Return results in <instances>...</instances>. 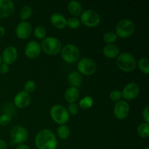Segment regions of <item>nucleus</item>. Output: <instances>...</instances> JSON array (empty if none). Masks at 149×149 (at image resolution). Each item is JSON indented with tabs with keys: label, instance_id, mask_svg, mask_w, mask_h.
I'll return each mask as SVG.
<instances>
[{
	"label": "nucleus",
	"instance_id": "72a5a7b5",
	"mask_svg": "<svg viewBox=\"0 0 149 149\" xmlns=\"http://www.w3.org/2000/svg\"><path fill=\"white\" fill-rule=\"evenodd\" d=\"M68 112L71 115H77L79 113V106L76 103H69L68 107Z\"/></svg>",
	"mask_w": 149,
	"mask_h": 149
},
{
	"label": "nucleus",
	"instance_id": "58836bf2",
	"mask_svg": "<svg viewBox=\"0 0 149 149\" xmlns=\"http://www.w3.org/2000/svg\"><path fill=\"white\" fill-rule=\"evenodd\" d=\"M4 34H5V29L3 26H0V39H1Z\"/></svg>",
	"mask_w": 149,
	"mask_h": 149
},
{
	"label": "nucleus",
	"instance_id": "c9c22d12",
	"mask_svg": "<svg viewBox=\"0 0 149 149\" xmlns=\"http://www.w3.org/2000/svg\"><path fill=\"white\" fill-rule=\"evenodd\" d=\"M9 71V65L4 63H1L0 65V73L1 74H6Z\"/></svg>",
	"mask_w": 149,
	"mask_h": 149
},
{
	"label": "nucleus",
	"instance_id": "9b49d317",
	"mask_svg": "<svg viewBox=\"0 0 149 149\" xmlns=\"http://www.w3.org/2000/svg\"><path fill=\"white\" fill-rule=\"evenodd\" d=\"M130 105L127 101L125 100H121L116 102L113 106V113L116 118L118 119H125L127 117L130 113Z\"/></svg>",
	"mask_w": 149,
	"mask_h": 149
},
{
	"label": "nucleus",
	"instance_id": "5701e85b",
	"mask_svg": "<svg viewBox=\"0 0 149 149\" xmlns=\"http://www.w3.org/2000/svg\"><path fill=\"white\" fill-rule=\"evenodd\" d=\"M70 129L68 125H61L57 129V134L58 137L62 140H65L70 136Z\"/></svg>",
	"mask_w": 149,
	"mask_h": 149
},
{
	"label": "nucleus",
	"instance_id": "6e6552de",
	"mask_svg": "<svg viewBox=\"0 0 149 149\" xmlns=\"http://www.w3.org/2000/svg\"><path fill=\"white\" fill-rule=\"evenodd\" d=\"M77 70L79 74L84 76H91L97 71V63L90 58H83L78 61Z\"/></svg>",
	"mask_w": 149,
	"mask_h": 149
},
{
	"label": "nucleus",
	"instance_id": "7ed1b4c3",
	"mask_svg": "<svg viewBox=\"0 0 149 149\" xmlns=\"http://www.w3.org/2000/svg\"><path fill=\"white\" fill-rule=\"evenodd\" d=\"M41 45L42 50L49 55H55L61 52L62 43L55 36H47L42 39Z\"/></svg>",
	"mask_w": 149,
	"mask_h": 149
},
{
	"label": "nucleus",
	"instance_id": "39448f33",
	"mask_svg": "<svg viewBox=\"0 0 149 149\" xmlns=\"http://www.w3.org/2000/svg\"><path fill=\"white\" fill-rule=\"evenodd\" d=\"M49 114L52 120L59 125H66L70 119L68 110L61 105H54L51 107Z\"/></svg>",
	"mask_w": 149,
	"mask_h": 149
},
{
	"label": "nucleus",
	"instance_id": "dca6fc26",
	"mask_svg": "<svg viewBox=\"0 0 149 149\" xmlns=\"http://www.w3.org/2000/svg\"><path fill=\"white\" fill-rule=\"evenodd\" d=\"M15 4L11 0H0V18H7L15 12Z\"/></svg>",
	"mask_w": 149,
	"mask_h": 149
},
{
	"label": "nucleus",
	"instance_id": "393cba45",
	"mask_svg": "<svg viewBox=\"0 0 149 149\" xmlns=\"http://www.w3.org/2000/svg\"><path fill=\"white\" fill-rule=\"evenodd\" d=\"M93 104H94V101L91 96H84V97L81 99L79 102V106L81 109H88L93 107Z\"/></svg>",
	"mask_w": 149,
	"mask_h": 149
},
{
	"label": "nucleus",
	"instance_id": "aec40b11",
	"mask_svg": "<svg viewBox=\"0 0 149 149\" xmlns=\"http://www.w3.org/2000/svg\"><path fill=\"white\" fill-rule=\"evenodd\" d=\"M80 95L79 90L74 87H70L66 89L64 93L65 100L68 103H74L77 101Z\"/></svg>",
	"mask_w": 149,
	"mask_h": 149
},
{
	"label": "nucleus",
	"instance_id": "4c0bfd02",
	"mask_svg": "<svg viewBox=\"0 0 149 149\" xmlns=\"http://www.w3.org/2000/svg\"><path fill=\"white\" fill-rule=\"evenodd\" d=\"M16 149H30V148H29L27 145L23 143V144H19V145H17V147H16Z\"/></svg>",
	"mask_w": 149,
	"mask_h": 149
},
{
	"label": "nucleus",
	"instance_id": "423d86ee",
	"mask_svg": "<svg viewBox=\"0 0 149 149\" xmlns=\"http://www.w3.org/2000/svg\"><path fill=\"white\" fill-rule=\"evenodd\" d=\"M135 30V26L133 21L130 19H122L116 24L115 33L117 37L128 38L133 34Z\"/></svg>",
	"mask_w": 149,
	"mask_h": 149
},
{
	"label": "nucleus",
	"instance_id": "c756f323",
	"mask_svg": "<svg viewBox=\"0 0 149 149\" xmlns=\"http://www.w3.org/2000/svg\"><path fill=\"white\" fill-rule=\"evenodd\" d=\"M81 25V22L79 18L76 17H71L67 20V26L72 29H77Z\"/></svg>",
	"mask_w": 149,
	"mask_h": 149
},
{
	"label": "nucleus",
	"instance_id": "2eb2a0df",
	"mask_svg": "<svg viewBox=\"0 0 149 149\" xmlns=\"http://www.w3.org/2000/svg\"><path fill=\"white\" fill-rule=\"evenodd\" d=\"M1 59L3 63L7 65H12L16 61L17 58V50L15 47L8 46L3 50L1 54Z\"/></svg>",
	"mask_w": 149,
	"mask_h": 149
},
{
	"label": "nucleus",
	"instance_id": "7c9ffc66",
	"mask_svg": "<svg viewBox=\"0 0 149 149\" xmlns=\"http://www.w3.org/2000/svg\"><path fill=\"white\" fill-rule=\"evenodd\" d=\"M109 97L110 99L113 102H118L121 100L122 98V91L118 90H113L111 91L110 94H109Z\"/></svg>",
	"mask_w": 149,
	"mask_h": 149
},
{
	"label": "nucleus",
	"instance_id": "412c9836",
	"mask_svg": "<svg viewBox=\"0 0 149 149\" xmlns=\"http://www.w3.org/2000/svg\"><path fill=\"white\" fill-rule=\"evenodd\" d=\"M67 8H68V12L75 17L80 15L82 13V6H81V3L77 0L70 1L68 3Z\"/></svg>",
	"mask_w": 149,
	"mask_h": 149
},
{
	"label": "nucleus",
	"instance_id": "f257e3e1",
	"mask_svg": "<svg viewBox=\"0 0 149 149\" xmlns=\"http://www.w3.org/2000/svg\"><path fill=\"white\" fill-rule=\"evenodd\" d=\"M35 146L37 149H56L58 140L56 135L49 129H42L35 137Z\"/></svg>",
	"mask_w": 149,
	"mask_h": 149
},
{
	"label": "nucleus",
	"instance_id": "ddd939ff",
	"mask_svg": "<svg viewBox=\"0 0 149 149\" xmlns=\"http://www.w3.org/2000/svg\"><path fill=\"white\" fill-rule=\"evenodd\" d=\"M31 102V96L24 90L18 92L15 95L13 99L14 106L19 109H24L28 107L30 105Z\"/></svg>",
	"mask_w": 149,
	"mask_h": 149
},
{
	"label": "nucleus",
	"instance_id": "473e14b6",
	"mask_svg": "<svg viewBox=\"0 0 149 149\" xmlns=\"http://www.w3.org/2000/svg\"><path fill=\"white\" fill-rule=\"evenodd\" d=\"M12 120V116L7 113H2L0 115V126L7 125Z\"/></svg>",
	"mask_w": 149,
	"mask_h": 149
},
{
	"label": "nucleus",
	"instance_id": "a878e982",
	"mask_svg": "<svg viewBox=\"0 0 149 149\" xmlns=\"http://www.w3.org/2000/svg\"><path fill=\"white\" fill-rule=\"evenodd\" d=\"M138 68L141 72L145 74H148L149 73V60L148 58H141L138 61Z\"/></svg>",
	"mask_w": 149,
	"mask_h": 149
},
{
	"label": "nucleus",
	"instance_id": "e433bc0d",
	"mask_svg": "<svg viewBox=\"0 0 149 149\" xmlns=\"http://www.w3.org/2000/svg\"><path fill=\"white\" fill-rule=\"evenodd\" d=\"M7 143L2 139H0V149H7Z\"/></svg>",
	"mask_w": 149,
	"mask_h": 149
},
{
	"label": "nucleus",
	"instance_id": "a211bd4d",
	"mask_svg": "<svg viewBox=\"0 0 149 149\" xmlns=\"http://www.w3.org/2000/svg\"><path fill=\"white\" fill-rule=\"evenodd\" d=\"M67 81H68V84L71 85V87L78 88L82 84V76L78 71H71L67 76Z\"/></svg>",
	"mask_w": 149,
	"mask_h": 149
},
{
	"label": "nucleus",
	"instance_id": "f704fd0d",
	"mask_svg": "<svg viewBox=\"0 0 149 149\" xmlns=\"http://www.w3.org/2000/svg\"><path fill=\"white\" fill-rule=\"evenodd\" d=\"M148 111H149V107L147 105L143 109V111H142V116L143 118L144 121H145L146 123H149V113H148Z\"/></svg>",
	"mask_w": 149,
	"mask_h": 149
},
{
	"label": "nucleus",
	"instance_id": "ea45409f",
	"mask_svg": "<svg viewBox=\"0 0 149 149\" xmlns=\"http://www.w3.org/2000/svg\"><path fill=\"white\" fill-rule=\"evenodd\" d=\"M1 63H2V59H1V56L0 55V65L1 64Z\"/></svg>",
	"mask_w": 149,
	"mask_h": 149
},
{
	"label": "nucleus",
	"instance_id": "4be33fe9",
	"mask_svg": "<svg viewBox=\"0 0 149 149\" xmlns=\"http://www.w3.org/2000/svg\"><path fill=\"white\" fill-rule=\"evenodd\" d=\"M32 14H33V10H32L31 7L29 5H25L20 9L19 16L23 21H26V20L31 17Z\"/></svg>",
	"mask_w": 149,
	"mask_h": 149
},
{
	"label": "nucleus",
	"instance_id": "cd10ccee",
	"mask_svg": "<svg viewBox=\"0 0 149 149\" xmlns=\"http://www.w3.org/2000/svg\"><path fill=\"white\" fill-rule=\"evenodd\" d=\"M33 35L35 37H36L39 39H43L46 37L47 35V31L44 26H36L34 29H33Z\"/></svg>",
	"mask_w": 149,
	"mask_h": 149
},
{
	"label": "nucleus",
	"instance_id": "6ab92c4d",
	"mask_svg": "<svg viewBox=\"0 0 149 149\" xmlns=\"http://www.w3.org/2000/svg\"><path fill=\"white\" fill-rule=\"evenodd\" d=\"M103 55L106 58H109V59H113L119 56V55L120 54V49L117 45H114V44L106 45L103 47Z\"/></svg>",
	"mask_w": 149,
	"mask_h": 149
},
{
	"label": "nucleus",
	"instance_id": "a19ab883",
	"mask_svg": "<svg viewBox=\"0 0 149 149\" xmlns=\"http://www.w3.org/2000/svg\"><path fill=\"white\" fill-rule=\"evenodd\" d=\"M145 149H149V148H148V147H146Z\"/></svg>",
	"mask_w": 149,
	"mask_h": 149
},
{
	"label": "nucleus",
	"instance_id": "1a4fd4ad",
	"mask_svg": "<svg viewBox=\"0 0 149 149\" xmlns=\"http://www.w3.org/2000/svg\"><path fill=\"white\" fill-rule=\"evenodd\" d=\"M12 142L14 144H23L29 138V132L27 129L21 125H17L13 128L10 132Z\"/></svg>",
	"mask_w": 149,
	"mask_h": 149
},
{
	"label": "nucleus",
	"instance_id": "2f4dec72",
	"mask_svg": "<svg viewBox=\"0 0 149 149\" xmlns=\"http://www.w3.org/2000/svg\"><path fill=\"white\" fill-rule=\"evenodd\" d=\"M14 104L11 103H7L6 104H4V106H3V111L4 113H7V114L10 115L12 116V115L15 112V109H14Z\"/></svg>",
	"mask_w": 149,
	"mask_h": 149
},
{
	"label": "nucleus",
	"instance_id": "f8f14e48",
	"mask_svg": "<svg viewBox=\"0 0 149 149\" xmlns=\"http://www.w3.org/2000/svg\"><path fill=\"white\" fill-rule=\"evenodd\" d=\"M42 47L41 45L35 40H31L26 44L24 49L25 55L29 59H35L41 54Z\"/></svg>",
	"mask_w": 149,
	"mask_h": 149
},
{
	"label": "nucleus",
	"instance_id": "20e7f679",
	"mask_svg": "<svg viewBox=\"0 0 149 149\" xmlns=\"http://www.w3.org/2000/svg\"><path fill=\"white\" fill-rule=\"evenodd\" d=\"M61 54L63 60L69 64L75 63L79 60L80 58L79 49L74 44H67L63 47Z\"/></svg>",
	"mask_w": 149,
	"mask_h": 149
},
{
	"label": "nucleus",
	"instance_id": "b1692460",
	"mask_svg": "<svg viewBox=\"0 0 149 149\" xmlns=\"http://www.w3.org/2000/svg\"><path fill=\"white\" fill-rule=\"evenodd\" d=\"M138 135L142 138H147L149 136V124L143 122L138 125L137 128Z\"/></svg>",
	"mask_w": 149,
	"mask_h": 149
},
{
	"label": "nucleus",
	"instance_id": "c85d7f7f",
	"mask_svg": "<svg viewBox=\"0 0 149 149\" xmlns=\"http://www.w3.org/2000/svg\"><path fill=\"white\" fill-rule=\"evenodd\" d=\"M36 82H35V81H33V79L27 80V81L24 83V86H23L24 91L29 93V94L33 93V92L36 90Z\"/></svg>",
	"mask_w": 149,
	"mask_h": 149
},
{
	"label": "nucleus",
	"instance_id": "4468645a",
	"mask_svg": "<svg viewBox=\"0 0 149 149\" xmlns=\"http://www.w3.org/2000/svg\"><path fill=\"white\" fill-rule=\"evenodd\" d=\"M32 26L27 21H21L17 25L15 34L20 39H26L31 35Z\"/></svg>",
	"mask_w": 149,
	"mask_h": 149
},
{
	"label": "nucleus",
	"instance_id": "bb28decb",
	"mask_svg": "<svg viewBox=\"0 0 149 149\" xmlns=\"http://www.w3.org/2000/svg\"><path fill=\"white\" fill-rule=\"evenodd\" d=\"M117 36L113 31H108L104 33L103 36V39L107 45L114 44V42L117 40Z\"/></svg>",
	"mask_w": 149,
	"mask_h": 149
},
{
	"label": "nucleus",
	"instance_id": "f03ea898",
	"mask_svg": "<svg viewBox=\"0 0 149 149\" xmlns=\"http://www.w3.org/2000/svg\"><path fill=\"white\" fill-rule=\"evenodd\" d=\"M116 65L124 72H132L137 67V61L131 53L123 52H121L116 58Z\"/></svg>",
	"mask_w": 149,
	"mask_h": 149
},
{
	"label": "nucleus",
	"instance_id": "0eeeda50",
	"mask_svg": "<svg viewBox=\"0 0 149 149\" xmlns=\"http://www.w3.org/2000/svg\"><path fill=\"white\" fill-rule=\"evenodd\" d=\"M80 22L87 27H96L100 23V17L95 10L88 9L82 11L80 15Z\"/></svg>",
	"mask_w": 149,
	"mask_h": 149
},
{
	"label": "nucleus",
	"instance_id": "f3484780",
	"mask_svg": "<svg viewBox=\"0 0 149 149\" xmlns=\"http://www.w3.org/2000/svg\"><path fill=\"white\" fill-rule=\"evenodd\" d=\"M50 22L56 29H63L67 26V19L60 13H54L50 17Z\"/></svg>",
	"mask_w": 149,
	"mask_h": 149
},
{
	"label": "nucleus",
	"instance_id": "9d476101",
	"mask_svg": "<svg viewBox=\"0 0 149 149\" xmlns=\"http://www.w3.org/2000/svg\"><path fill=\"white\" fill-rule=\"evenodd\" d=\"M140 93V87L137 83L130 82L124 87L122 91V97L125 100H132L136 98Z\"/></svg>",
	"mask_w": 149,
	"mask_h": 149
}]
</instances>
